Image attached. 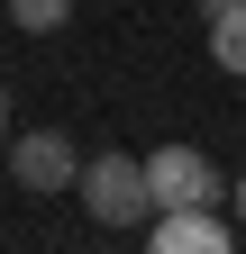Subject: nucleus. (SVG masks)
<instances>
[{
  "mask_svg": "<svg viewBox=\"0 0 246 254\" xmlns=\"http://www.w3.org/2000/svg\"><path fill=\"white\" fill-rule=\"evenodd\" d=\"M73 190H82V209L101 218L110 236H128V227H146V218H155V190H146V154H91Z\"/></svg>",
  "mask_w": 246,
  "mask_h": 254,
  "instance_id": "1",
  "label": "nucleus"
},
{
  "mask_svg": "<svg viewBox=\"0 0 246 254\" xmlns=\"http://www.w3.org/2000/svg\"><path fill=\"white\" fill-rule=\"evenodd\" d=\"M146 190H155V209H219V164H210L201 145H155L146 154Z\"/></svg>",
  "mask_w": 246,
  "mask_h": 254,
  "instance_id": "2",
  "label": "nucleus"
},
{
  "mask_svg": "<svg viewBox=\"0 0 246 254\" xmlns=\"http://www.w3.org/2000/svg\"><path fill=\"white\" fill-rule=\"evenodd\" d=\"M0 154H9V182L37 190V200H55V190L82 182V154H73V136H55V127H27V136H9Z\"/></svg>",
  "mask_w": 246,
  "mask_h": 254,
  "instance_id": "3",
  "label": "nucleus"
},
{
  "mask_svg": "<svg viewBox=\"0 0 246 254\" xmlns=\"http://www.w3.org/2000/svg\"><path fill=\"white\" fill-rule=\"evenodd\" d=\"M155 245L164 254H228L237 245V218H219V209H164L155 218Z\"/></svg>",
  "mask_w": 246,
  "mask_h": 254,
  "instance_id": "4",
  "label": "nucleus"
},
{
  "mask_svg": "<svg viewBox=\"0 0 246 254\" xmlns=\"http://www.w3.org/2000/svg\"><path fill=\"white\" fill-rule=\"evenodd\" d=\"M210 55H219V73H246V9L210 18Z\"/></svg>",
  "mask_w": 246,
  "mask_h": 254,
  "instance_id": "5",
  "label": "nucleus"
},
{
  "mask_svg": "<svg viewBox=\"0 0 246 254\" xmlns=\"http://www.w3.org/2000/svg\"><path fill=\"white\" fill-rule=\"evenodd\" d=\"M9 18L27 27V37H55V27L73 18V0H9Z\"/></svg>",
  "mask_w": 246,
  "mask_h": 254,
  "instance_id": "6",
  "label": "nucleus"
},
{
  "mask_svg": "<svg viewBox=\"0 0 246 254\" xmlns=\"http://www.w3.org/2000/svg\"><path fill=\"white\" fill-rule=\"evenodd\" d=\"M228 9H246V0H201V18H228Z\"/></svg>",
  "mask_w": 246,
  "mask_h": 254,
  "instance_id": "7",
  "label": "nucleus"
},
{
  "mask_svg": "<svg viewBox=\"0 0 246 254\" xmlns=\"http://www.w3.org/2000/svg\"><path fill=\"white\" fill-rule=\"evenodd\" d=\"M0 145H9V82H0Z\"/></svg>",
  "mask_w": 246,
  "mask_h": 254,
  "instance_id": "8",
  "label": "nucleus"
},
{
  "mask_svg": "<svg viewBox=\"0 0 246 254\" xmlns=\"http://www.w3.org/2000/svg\"><path fill=\"white\" fill-rule=\"evenodd\" d=\"M228 200H237V227H246V173H237V190H228Z\"/></svg>",
  "mask_w": 246,
  "mask_h": 254,
  "instance_id": "9",
  "label": "nucleus"
}]
</instances>
